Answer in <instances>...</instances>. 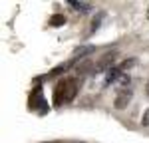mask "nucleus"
I'll return each instance as SVG.
<instances>
[{"label":"nucleus","instance_id":"nucleus-8","mask_svg":"<svg viewBox=\"0 0 149 143\" xmlns=\"http://www.w3.org/2000/svg\"><path fill=\"white\" fill-rule=\"evenodd\" d=\"M102 20H103V12H97L95 16H93V20H92V24H90V30H88V34H93L97 28H100V24H102Z\"/></svg>","mask_w":149,"mask_h":143},{"label":"nucleus","instance_id":"nucleus-16","mask_svg":"<svg viewBox=\"0 0 149 143\" xmlns=\"http://www.w3.org/2000/svg\"><path fill=\"white\" fill-rule=\"evenodd\" d=\"M147 16H149V12H147Z\"/></svg>","mask_w":149,"mask_h":143},{"label":"nucleus","instance_id":"nucleus-10","mask_svg":"<svg viewBox=\"0 0 149 143\" xmlns=\"http://www.w3.org/2000/svg\"><path fill=\"white\" fill-rule=\"evenodd\" d=\"M66 24V16H62V14H54L52 18H50V26H64Z\"/></svg>","mask_w":149,"mask_h":143},{"label":"nucleus","instance_id":"nucleus-5","mask_svg":"<svg viewBox=\"0 0 149 143\" xmlns=\"http://www.w3.org/2000/svg\"><path fill=\"white\" fill-rule=\"evenodd\" d=\"M30 107L36 106H44V94H42V87H34L32 94H30V99H28Z\"/></svg>","mask_w":149,"mask_h":143},{"label":"nucleus","instance_id":"nucleus-12","mask_svg":"<svg viewBox=\"0 0 149 143\" xmlns=\"http://www.w3.org/2000/svg\"><path fill=\"white\" fill-rule=\"evenodd\" d=\"M135 64H137V60H135V58L123 60V62H121V64H119V70H121V72H125V70H129V68H133V66H135Z\"/></svg>","mask_w":149,"mask_h":143},{"label":"nucleus","instance_id":"nucleus-14","mask_svg":"<svg viewBox=\"0 0 149 143\" xmlns=\"http://www.w3.org/2000/svg\"><path fill=\"white\" fill-rule=\"evenodd\" d=\"M141 123H143L145 127H149V109H145V113H143V119H141Z\"/></svg>","mask_w":149,"mask_h":143},{"label":"nucleus","instance_id":"nucleus-3","mask_svg":"<svg viewBox=\"0 0 149 143\" xmlns=\"http://www.w3.org/2000/svg\"><path fill=\"white\" fill-rule=\"evenodd\" d=\"M117 52L115 50H111V52H107V54H103V58H100V62H97V66H95V70L102 72V70H111V66H113V62L117 60Z\"/></svg>","mask_w":149,"mask_h":143},{"label":"nucleus","instance_id":"nucleus-9","mask_svg":"<svg viewBox=\"0 0 149 143\" xmlns=\"http://www.w3.org/2000/svg\"><path fill=\"white\" fill-rule=\"evenodd\" d=\"M119 76H121V70H119V68H111V70H107L105 83H111V82H115V80H119Z\"/></svg>","mask_w":149,"mask_h":143},{"label":"nucleus","instance_id":"nucleus-2","mask_svg":"<svg viewBox=\"0 0 149 143\" xmlns=\"http://www.w3.org/2000/svg\"><path fill=\"white\" fill-rule=\"evenodd\" d=\"M66 83V103L74 101L76 95H78V87H80V80L78 78H64Z\"/></svg>","mask_w":149,"mask_h":143},{"label":"nucleus","instance_id":"nucleus-4","mask_svg":"<svg viewBox=\"0 0 149 143\" xmlns=\"http://www.w3.org/2000/svg\"><path fill=\"white\" fill-rule=\"evenodd\" d=\"M62 103H66V83H64V80H60L54 87V106L60 107Z\"/></svg>","mask_w":149,"mask_h":143},{"label":"nucleus","instance_id":"nucleus-1","mask_svg":"<svg viewBox=\"0 0 149 143\" xmlns=\"http://www.w3.org/2000/svg\"><path fill=\"white\" fill-rule=\"evenodd\" d=\"M131 97H133L131 87H123V90H119L117 95H115V99H113V107H115V109H125V107L129 106V101H131Z\"/></svg>","mask_w":149,"mask_h":143},{"label":"nucleus","instance_id":"nucleus-11","mask_svg":"<svg viewBox=\"0 0 149 143\" xmlns=\"http://www.w3.org/2000/svg\"><path fill=\"white\" fill-rule=\"evenodd\" d=\"M93 52V46H84V48H78L76 52H74V58L80 60V56H88V54H92Z\"/></svg>","mask_w":149,"mask_h":143},{"label":"nucleus","instance_id":"nucleus-15","mask_svg":"<svg viewBox=\"0 0 149 143\" xmlns=\"http://www.w3.org/2000/svg\"><path fill=\"white\" fill-rule=\"evenodd\" d=\"M145 94L149 95V82H147V85H145Z\"/></svg>","mask_w":149,"mask_h":143},{"label":"nucleus","instance_id":"nucleus-13","mask_svg":"<svg viewBox=\"0 0 149 143\" xmlns=\"http://www.w3.org/2000/svg\"><path fill=\"white\" fill-rule=\"evenodd\" d=\"M127 83H129V76H127L125 72H121V76H119V80H117V85H121V90H123V87H129Z\"/></svg>","mask_w":149,"mask_h":143},{"label":"nucleus","instance_id":"nucleus-6","mask_svg":"<svg viewBox=\"0 0 149 143\" xmlns=\"http://www.w3.org/2000/svg\"><path fill=\"white\" fill-rule=\"evenodd\" d=\"M90 70H92V60L90 58H81V62L78 64V68H76V74L81 78V76L90 74Z\"/></svg>","mask_w":149,"mask_h":143},{"label":"nucleus","instance_id":"nucleus-7","mask_svg":"<svg viewBox=\"0 0 149 143\" xmlns=\"http://www.w3.org/2000/svg\"><path fill=\"white\" fill-rule=\"evenodd\" d=\"M70 6L76 8L78 12H84V14L92 10V4H86V2H80V0H70Z\"/></svg>","mask_w":149,"mask_h":143}]
</instances>
